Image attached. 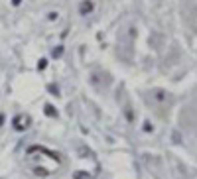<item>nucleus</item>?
I'll list each match as a JSON object with an SVG mask.
<instances>
[{
  "mask_svg": "<svg viewBox=\"0 0 197 179\" xmlns=\"http://www.w3.org/2000/svg\"><path fill=\"white\" fill-rule=\"evenodd\" d=\"M91 10H93V2H83L81 4V14H87Z\"/></svg>",
  "mask_w": 197,
  "mask_h": 179,
  "instance_id": "f257e3e1",
  "label": "nucleus"
},
{
  "mask_svg": "<svg viewBox=\"0 0 197 179\" xmlns=\"http://www.w3.org/2000/svg\"><path fill=\"white\" fill-rule=\"evenodd\" d=\"M45 114H47V116H55V110H53V106H51V104H47V106H45Z\"/></svg>",
  "mask_w": 197,
  "mask_h": 179,
  "instance_id": "f03ea898",
  "label": "nucleus"
},
{
  "mask_svg": "<svg viewBox=\"0 0 197 179\" xmlns=\"http://www.w3.org/2000/svg\"><path fill=\"white\" fill-rule=\"evenodd\" d=\"M61 53H63V49H61V47H57V49H53V57H59Z\"/></svg>",
  "mask_w": 197,
  "mask_h": 179,
  "instance_id": "7ed1b4c3",
  "label": "nucleus"
},
{
  "mask_svg": "<svg viewBox=\"0 0 197 179\" xmlns=\"http://www.w3.org/2000/svg\"><path fill=\"white\" fill-rule=\"evenodd\" d=\"M36 173H38V175H47L45 169H36Z\"/></svg>",
  "mask_w": 197,
  "mask_h": 179,
  "instance_id": "20e7f679",
  "label": "nucleus"
},
{
  "mask_svg": "<svg viewBox=\"0 0 197 179\" xmlns=\"http://www.w3.org/2000/svg\"><path fill=\"white\" fill-rule=\"evenodd\" d=\"M12 4H14V6H20V4H22V0H12Z\"/></svg>",
  "mask_w": 197,
  "mask_h": 179,
  "instance_id": "39448f33",
  "label": "nucleus"
},
{
  "mask_svg": "<svg viewBox=\"0 0 197 179\" xmlns=\"http://www.w3.org/2000/svg\"><path fill=\"white\" fill-rule=\"evenodd\" d=\"M2 124H4V116L0 114V126H2Z\"/></svg>",
  "mask_w": 197,
  "mask_h": 179,
  "instance_id": "423d86ee",
  "label": "nucleus"
}]
</instances>
